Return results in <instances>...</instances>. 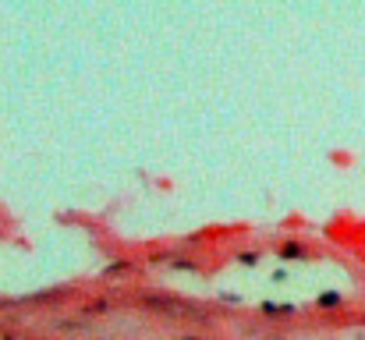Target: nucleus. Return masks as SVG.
Returning a JSON list of instances; mask_svg holds the SVG:
<instances>
[{
  "label": "nucleus",
  "mask_w": 365,
  "mask_h": 340,
  "mask_svg": "<svg viewBox=\"0 0 365 340\" xmlns=\"http://www.w3.org/2000/svg\"><path fill=\"white\" fill-rule=\"evenodd\" d=\"M188 340H195V337H188Z\"/></svg>",
  "instance_id": "nucleus-1"
}]
</instances>
